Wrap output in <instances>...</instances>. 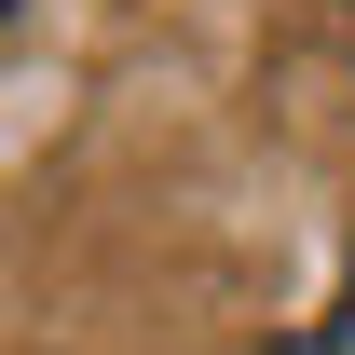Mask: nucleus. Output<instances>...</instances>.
<instances>
[{
  "instance_id": "1",
  "label": "nucleus",
  "mask_w": 355,
  "mask_h": 355,
  "mask_svg": "<svg viewBox=\"0 0 355 355\" xmlns=\"http://www.w3.org/2000/svg\"><path fill=\"white\" fill-rule=\"evenodd\" d=\"M287 355H355V260H342V301L314 314V328H301V342H287Z\"/></svg>"
},
{
  "instance_id": "2",
  "label": "nucleus",
  "mask_w": 355,
  "mask_h": 355,
  "mask_svg": "<svg viewBox=\"0 0 355 355\" xmlns=\"http://www.w3.org/2000/svg\"><path fill=\"white\" fill-rule=\"evenodd\" d=\"M14 14H28V0H0V28H14Z\"/></svg>"
}]
</instances>
